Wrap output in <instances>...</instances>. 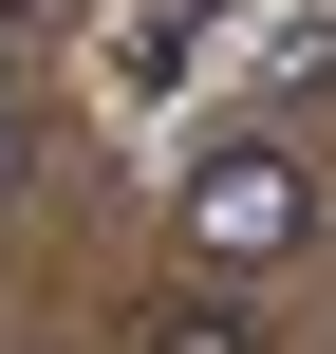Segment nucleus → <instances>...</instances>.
Returning <instances> with one entry per match:
<instances>
[{
	"label": "nucleus",
	"instance_id": "obj_1",
	"mask_svg": "<svg viewBox=\"0 0 336 354\" xmlns=\"http://www.w3.org/2000/svg\"><path fill=\"white\" fill-rule=\"evenodd\" d=\"M318 224H336V187H318V149H299V131H224V149L168 187V243H187V261H224V280H281Z\"/></svg>",
	"mask_w": 336,
	"mask_h": 354
},
{
	"label": "nucleus",
	"instance_id": "obj_2",
	"mask_svg": "<svg viewBox=\"0 0 336 354\" xmlns=\"http://www.w3.org/2000/svg\"><path fill=\"white\" fill-rule=\"evenodd\" d=\"M112 354H262V317H243V280H224V261H187L168 299H131V317H112Z\"/></svg>",
	"mask_w": 336,
	"mask_h": 354
},
{
	"label": "nucleus",
	"instance_id": "obj_3",
	"mask_svg": "<svg viewBox=\"0 0 336 354\" xmlns=\"http://www.w3.org/2000/svg\"><path fill=\"white\" fill-rule=\"evenodd\" d=\"M187 75V0H150V19H112V93H168Z\"/></svg>",
	"mask_w": 336,
	"mask_h": 354
},
{
	"label": "nucleus",
	"instance_id": "obj_4",
	"mask_svg": "<svg viewBox=\"0 0 336 354\" xmlns=\"http://www.w3.org/2000/svg\"><path fill=\"white\" fill-rule=\"evenodd\" d=\"M262 93H336V0H299V19L262 37Z\"/></svg>",
	"mask_w": 336,
	"mask_h": 354
},
{
	"label": "nucleus",
	"instance_id": "obj_5",
	"mask_svg": "<svg viewBox=\"0 0 336 354\" xmlns=\"http://www.w3.org/2000/svg\"><path fill=\"white\" fill-rule=\"evenodd\" d=\"M0 112H19V37H0Z\"/></svg>",
	"mask_w": 336,
	"mask_h": 354
}]
</instances>
